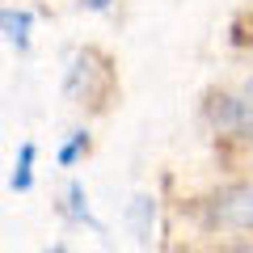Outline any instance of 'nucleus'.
Returning a JSON list of instances; mask_svg holds the SVG:
<instances>
[{
    "label": "nucleus",
    "mask_w": 253,
    "mask_h": 253,
    "mask_svg": "<svg viewBox=\"0 0 253 253\" xmlns=\"http://www.w3.org/2000/svg\"><path fill=\"white\" fill-rule=\"evenodd\" d=\"M211 219L224 228H253V186H228L207 203Z\"/></svg>",
    "instance_id": "f257e3e1"
},
{
    "label": "nucleus",
    "mask_w": 253,
    "mask_h": 253,
    "mask_svg": "<svg viewBox=\"0 0 253 253\" xmlns=\"http://www.w3.org/2000/svg\"><path fill=\"white\" fill-rule=\"evenodd\" d=\"M211 123L219 131H228V135H236V139H253V101L245 93L241 97H215Z\"/></svg>",
    "instance_id": "f03ea898"
},
{
    "label": "nucleus",
    "mask_w": 253,
    "mask_h": 253,
    "mask_svg": "<svg viewBox=\"0 0 253 253\" xmlns=\"http://www.w3.org/2000/svg\"><path fill=\"white\" fill-rule=\"evenodd\" d=\"M30 30H34V13L30 9H0V34L9 38L17 51L30 46Z\"/></svg>",
    "instance_id": "7ed1b4c3"
},
{
    "label": "nucleus",
    "mask_w": 253,
    "mask_h": 253,
    "mask_svg": "<svg viewBox=\"0 0 253 253\" xmlns=\"http://www.w3.org/2000/svg\"><path fill=\"white\" fill-rule=\"evenodd\" d=\"M34 156H38V144L26 139L21 152H17V165H13V177H9V186L17 190V194H26V190L34 186Z\"/></svg>",
    "instance_id": "20e7f679"
},
{
    "label": "nucleus",
    "mask_w": 253,
    "mask_h": 253,
    "mask_svg": "<svg viewBox=\"0 0 253 253\" xmlns=\"http://www.w3.org/2000/svg\"><path fill=\"white\" fill-rule=\"evenodd\" d=\"M68 203H72V215H76V219H84L89 228H97V232H101L97 215L89 211V199H84V186H81V181H72V186H68Z\"/></svg>",
    "instance_id": "39448f33"
},
{
    "label": "nucleus",
    "mask_w": 253,
    "mask_h": 253,
    "mask_svg": "<svg viewBox=\"0 0 253 253\" xmlns=\"http://www.w3.org/2000/svg\"><path fill=\"white\" fill-rule=\"evenodd\" d=\"M81 152H89V131H72V139L59 148V165H63V169H72V165L81 161Z\"/></svg>",
    "instance_id": "423d86ee"
},
{
    "label": "nucleus",
    "mask_w": 253,
    "mask_h": 253,
    "mask_svg": "<svg viewBox=\"0 0 253 253\" xmlns=\"http://www.w3.org/2000/svg\"><path fill=\"white\" fill-rule=\"evenodd\" d=\"M84 9H93V13H101V9H110V0H81Z\"/></svg>",
    "instance_id": "0eeeda50"
},
{
    "label": "nucleus",
    "mask_w": 253,
    "mask_h": 253,
    "mask_svg": "<svg viewBox=\"0 0 253 253\" xmlns=\"http://www.w3.org/2000/svg\"><path fill=\"white\" fill-rule=\"evenodd\" d=\"M228 253H253V245H241V249H228Z\"/></svg>",
    "instance_id": "6e6552de"
},
{
    "label": "nucleus",
    "mask_w": 253,
    "mask_h": 253,
    "mask_svg": "<svg viewBox=\"0 0 253 253\" xmlns=\"http://www.w3.org/2000/svg\"><path fill=\"white\" fill-rule=\"evenodd\" d=\"M245 97H249V101H253V81H249V84H245Z\"/></svg>",
    "instance_id": "1a4fd4ad"
},
{
    "label": "nucleus",
    "mask_w": 253,
    "mask_h": 253,
    "mask_svg": "<svg viewBox=\"0 0 253 253\" xmlns=\"http://www.w3.org/2000/svg\"><path fill=\"white\" fill-rule=\"evenodd\" d=\"M51 253H68V249H51Z\"/></svg>",
    "instance_id": "9d476101"
}]
</instances>
